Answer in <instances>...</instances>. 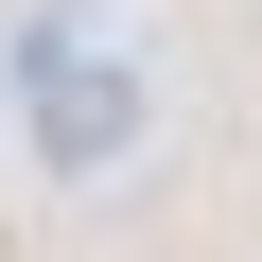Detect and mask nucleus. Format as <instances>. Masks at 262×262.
I'll return each instance as SVG.
<instances>
[{
    "label": "nucleus",
    "instance_id": "nucleus-1",
    "mask_svg": "<svg viewBox=\"0 0 262 262\" xmlns=\"http://www.w3.org/2000/svg\"><path fill=\"white\" fill-rule=\"evenodd\" d=\"M0 70H18V140H35V175H70V192H88V175L140 158V70H122L88 18H35Z\"/></svg>",
    "mask_w": 262,
    "mask_h": 262
}]
</instances>
